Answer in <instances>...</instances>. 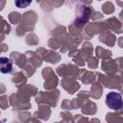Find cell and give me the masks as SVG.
<instances>
[{
  "instance_id": "cell-2",
  "label": "cell",
  "mask_w": 123,
  "mask_h": 123,
  "mask_svg": "<svg viewBox=\"0 0 123 123\" xmlns=\"http://www.w3.org/2000/svg\"><path fill=\"white\" fill-rule=\"evenodd\" d=\"M0 63H1V72L2 73H10L12 71V62L8 58L2 57L0 59Z\"/></svg>"
},
{
  "instance_id": "cell-1",
  "label": "cell",
  "mask_w": 123,
  "mask_h": 123,
  "mask_svg": "<svg viewBox=\"0 0 123 123\" xmlns=\"http://www.w3.org/2000/svg\"><path fill=\"white\" fill-rule=\"evenodd\" d=\"M106 105L111 109L114 111H119L123 108V100L122 96L118 92L111 91L106 96Z\"/></svg>"
},
{
  "instance_id": "cell-3",
  "label": "cell",
  "mask_w": 123,
  "mask_h": 123,
  "mask_svg": "<svg viewBox=\"0 0 123 123\" xmlns=\"http://www.w3.org/2000/svg\"><path fill=\"white\" fill-rule=\"evenodd\" d=\"M33 0H14V4L17 8L19 9H23V8H26L28 7L31 3H32Z\"/></svg>"
}]
</instances>
